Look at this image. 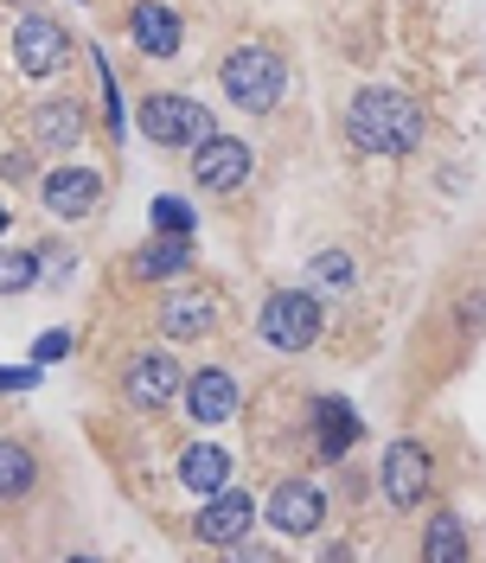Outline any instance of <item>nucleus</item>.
I'll list each match as a JSON object with an SVG mask.
<instances>
[{
	"instance_id": "1",
	"label": "nucleus",
	"mask_w": 486,
	"mask_h": 563,
	"mask_svg": "<svg viewBox=\"0 0 486 563\" xmlns=\"http://www.w3.org/2000/svg\"><path fill=\"white\" fill-rule=\"evenodd\" d=\"M346 141L358 154H378V161H404L417 154L422 141V109L404 97V90H358L346 103Z\"/></svg>"
},
{
	"instance_id": "2",
	"label": "nucleus",
	"mask_w": 486,
	"mask_h": 563,
	"mask_svg": "<svg viewBox=\"0 0 486 563\" xmlns=\"http://www.w3.org/2000/svg\"><path fill=\"white\" fill-rule=\"evenodd\" d=\"M218 84H224L231 109H243V115H263V109L281 103V90H288V65H281L276 45H263V38H243V45H231V52H224Z\"/></svg>"
},
{
	"instance_id": "3",
	"label": "nucleus",
	"mask_w": 486,
	"mask_h": 563,
	"mask_svg": "<svg viewBox=\"0 0 486 563\" xmlns=\"http://www.w3.org/2000/svg\"><path fill=\"white\" fill-rule=\"evenodd\" d=\"M256 333L269 340L276 352H308L320 333H327V308L313 301L308 288H276L256 314Z\"/></svg>"
},
{
	"instance_id": "4",
	"label": "nucleus",
	"mask_w": 486,
	"mask_h": 563,
	"mask_svg": "<svg viewBox=\"0 0 486 563\" xmlns=\"http://www.w3.org/2000/svg\"><path fill=\"white\" fill-rule=\"evenodd\" d=\"M141 135L154 147H192L211 135V109L179 90H154V97H141Z\"/></svg>"
},
{
	"instance_id": "5",
	"label": "nucleus",
	"mask_w": 486,
	"mask_h": 563,
	"mask_svg": "<svg viewBox=\"0 0 486 563\" xmlns=\"http://www.w3.org/2000/svg\"><path fill=\"white\" fill-rule=\"evenodd\" d=\"M384 499L397 506V512H417L422 499H429V481H435V461H429V449L422 442H410V435H397L390 449H384Z\"/></svg>"
},
{
	"instance_id": "6",
	"label": "nucleus",
	"mask_w": 486,
	"mask_h": 563,
	"mask_svg": "<svg viewBox=\"0 0 486 563\" xmlns=\"http://www.w3.org/2000/svg\"><path fill=\"white\" fill-rule=\"evenodd\" d=\"M250 174H256L250 141L218 135V129H211L206 141H192V179H199L206 192H238V186H250Z\"/></svg>"
},
{
	"instance_id": "7",
	"label": "nucleus",
	"mask_w": 486,
	"mask_h": 563,
	"mask_svg": "<svg viewBox=\"0 0 486 563\" xmlns=\"http://www.w3.org/2000/svg\"><path fill=\"white\" fill-rule=\"evenodd\" d=\"M179 385H186V372H179L174 352H129V365H122V397L135 410H167Z\"/></svg>"
},
{
	"instance_id": "8",
	"label": "nucleus",
	"mask_w": 486,
	"mask_h": 563,
	"mask_svg": "<svg viewBox=\"0 0 486 563\" xmlns=\"http://www.w3.org/2000/svg\"><path fill=\"white\" fill-rule=\"evenodd\" d=\"M70 58V33L52 20V13H20V26H13V65L26 70V77H52V70H65Z\"/></svg>"
},
{
	"instance_id": "9",
	"label": "nucleus",
	"mask_w": 486,
	"mask_h": 563,
	"mask_svg": "<svg viewBox=\"0 0 486 563\" xmlns=\"http://www.w3.org/2000/svg\"><path fill=\"white\" fill-rule=\"evenodd\" d=\"M103 174L97 167H52V174L38 179V199H45V211L52 218H65V224H77V218H90V211L103 206Z\"/></svg>"
},
{
	"instance_id": "10",
	"label": "nucleus",
	"mask_w": 486,
	"mask_h": 563,
	"mask_svg": "<svg viewBox=\"0 0 486 563\" xmlns=\"http://www.w3.org/2000/svg\"><path fill=\"white\" fill-rule=\"evenodd\" d=\"M179 38H186V20H179L174 0H135L129 7V45L141 58H179Z\"/></svg>"
},
{
	"instance_id": "11",
	"label": "nucleus",
	"mask_w": 486,
	"mask_h": 563,
	"mask_svg": "<svg viewBox=\"0 0 486 563\" xmlns=\"http://www.w3.org/2000/svg\"><path fill=\"white\" fill-rule=\"evenodd\" d=\"M84 129H90V115H84V103L77 97H52V103H33L26 109V135H33L38 154H70L77 141H84Z\"/></svg>"
},
{
	"instance_id": "12",
	"label": "nucleus",
	"mask_w": 486,
	"mask_h": 563,
	"mask_svg": "<svg viewBox=\"0 0 486 563\" xmlns=\"http://www.w3.org/2000/svg\"><path fill=\"white\" fill-rule=\"evenodd\" d=\"M281 538H313V531L327 526V493L313 487V481H281L269 493V512H263Z\"/></svg>"
},
{
	"instance_id": "13",
	"label": "nucleus",
	"mask_w": 486,
	"mask_h": 563,
	"mask_svg": "<svg viewBox=\"0 0 486 563\" xmlns=\"http://www.w3.org/2000/svg\"><path fill=\"white\" fill-rule=\"evenodd\" d=\"M179 397H186V417L199 422V429H218V422L238 417V378H231L224 365H199V372L179 385Z\"/></svg>"
},
{
	"instance_id": "14",
	"label": "nucleus",
	"mask_w": 486,
	"mask_h": 563,
	"mask_svg": "<svg viewBox=\"0 0 486 563\" xmlns=\"http://www.w3.org/2000/svg\"><path fill=\"white\" fill-rule=\"evenodd\" d=\"M313 461H346L352 455V442L365 435V422H358V410H352L346 397H313Z\"/></svg>"
},
{
	"instance_id": "15",
	"label": "nucleus",
	"mask_w": 486,
	"mask_h": 563,
	"mask_svg": "<svg viewBox=\"0 0 486 563\" xmlns=\"http://www.w3.org/2000/svg\"><path fill=\"white\" fill-rule=\"evenodd\" d=\"M250 526H256V499L250 493H206V506L192 519V538L199 544H238Z\"/></svg>"
},
{
	"instance_id": "16",
	"label": "nucleus",
	"mask_w": 486,
	"mask_h": 563,
	"mask_svg": "<svg viewBox=\"0 0 486 563\" xmlns=\"http://www.w3.org/2000/svg\"><path fill=\"white\" fill-rule=\"evenodd\" d=\"M154 320H161V333H167V340H206L211 327H218V295H206V288L167 295V301L154 308Z\"/></svg>"
},
{
	"instance_id": "17",
	"label": "nucleus",
	"mask_w": 486,
	"mask_h": 563,
	"mask_svg": "<svg viewBox=\"0 0 486 563\" xmlns=\"http://www.w3.org/2000/svg\"><path fill=\"white\" fill-rule=\"evenodd\" d=\"M129 269H135L141 282H174L192 269V238H179V231H154L147 244L129 256Z\"/></svg>"
},
{
	"instance_id": "18",
	"label": "nucleus",
	"mask_w": 486,
	"mask_h": 563,
	"mask_svg": "<svg viewBox=\"0 0 486 563\" xmlns=\"http://www.w3.org/2000/svg\"><path fill=\"white\" fill-rule=\"evenodd\" d=\"M38 487V455L26 442H13V435H0V506H13V499H26Z\"/></svg>"
},
{
	"instance_id": "19",
	"label": "nucleus",
	"mask_w": 486,
	"mask_h": 563,
	"mask_svg": "<svg viewBox=\"0 0 486 563\" xmlns=\"http://www.w3.org/2000/svg\"><path fill=\"white\" fill-rule=\"evenodd\" d=\"M179 481H186V487L199 493V499H206V493H224V481H231V455H224V449H186V455H179Z\"/></svg>"
},
{
	"instance_id": "20",
	"label": "nucleus",
	"mask_w": 486,
	"mask_h": 563,
	"mask_svg": "<svg viewBox=\"0 0 486 563\" xmlns=\"http://www.w3.org/2000/svg\"><path fill=\"white\" fill-rule=\"evenodd\" d=\"M422 558L429 563H461L467 558V526H461V512H435V519H429Z\"/></svg>"
},
{
	"instance_id": "21",
	"label": "nucleus",
	"mask_w": 486,
	"mask_h": 563,
	"mask_svg": "<svg viewBox=\"0 0 486 563\" xmlns=\"http://www.w3.org/2000/svg\"><path fill=\"white\" fill-rule=\"evenodd\" d=\"M38 282V256L33 250H0V295H26Z\"/></svg>"
},
{
	"instance_id": "22",
	"label": "nucleus",
	"mask_w": 486,
	"mask_h": 563,
	"mask_svg": "<svg viewBox=\"0 0 486 563\" xmlns=\"http://www.w3.org/2000/svg\"><path fill=\"white\" fill-rule=\"evenodd\" d=\"M147 224H154V231H179V238H192V224H199V211L186 206V199H174V192H161V199L147 206Z\"/></svg>"
},
{
	"instance_id": "23",
	"label": "nucleus",
	"mask_w": 486,
	"mask_h": 563,
	"mask_svg": "<svg viewBox=\"0 0 486 563\" xmlns=\"http://www.w3.org/2000/svg\"><path fill=\"white\" fill-rule=\"evenodd\" d=\"M313 276L327 282V288H352V282H358V269H352L346 250H320V256H313Z\"/></svg>"
},
{
	"instance_id": "24",
	"label": "nucleus",
	"mask_w": 486,
	"mask_h": 563,
	"mask_svg": "<svg viewBox=\"0 0 486 563\" xmlns=\"http://www.w3.org/2000/svg\"><path fill=\"white\" fill-rule=\"evenodd\" d=\"M65 352H70V333H38L33 365H52V358H65Z\"/></svg>"
},
{
	"instance_id": "25",
	"label": "nucleus",
	"mask_w": 486,
	"mask_h": 563,
	"mask_svg": "<svg viewBox=\"0 0 486 563\" xmlns=\"http://www.w3.org/2000/svg\"><path fill=\"white\" fill-rule=\"evenodd\" d=\"M38 385V365H20V372H0V390H33Z\"/></svg>"
},
{
	"instance_id": "26",
	"label": "nucleus",
	"mask_w": 486,
	"mask_h": 563,
	"mask_svg": "<svg viewBox=\"0 0 486 563\" xmlns=\"http://www.w3.org/2000/svg\"><path fill=\"white\" fill-rule=\"evenodd\" d=\"M0 174H7V179H26V154H0Z\"/></svg>"
},
{
	"instance_id": "27",
	"label": "nucleus",
	"mask_w": 486,
	"mask_h": 563,
	"mask_svg": "<svg viewBox=\"0 0 486 563\" xmlns=\"http://www.w3.org/2000/svg\"><path fill=\"white\" fill-rule=\"evenodd\" d=\"M7 218H13V211H7V206H0V231H7Z\"/></svg>"
}]
</instances>
